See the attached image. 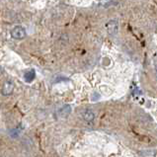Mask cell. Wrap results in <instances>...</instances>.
<instances>
[{
  "label": "cell",
  "mask_w": 157,
  "mask_h": 157,
  "mask_svg": "<svg viewBox=\"0 0 157 157\" xmlns=\"http://www.w3.org/2000/svg\"><path fill=\"white\" fill-rule=\"evenodd\" d=\"M11 37L15 40H23L26 37V31L23 27L16 26L11 30Z\"/></svg>",
  "instance_id": "6da1fadb"
},
{
  "label": "cell",
  "mask_w": 157,
  "mask_h": 157,
  "mask_svg": "<svg viewBox=\"0 0 157 157\" xmlns=\"http://www.w3.org/2000/svg\"><path fill=\"white\" fill-rule=\"evenodd\" d=\"M107 30L110 35H116L119 30V22L116 19L110 20L107 23Z\"/></svg>",
  "instance_id": "7a4b0ae2"
},
{
  "label": "cell",
  "mask_w": 157,
  "mask_h": 157,
  "mask_svg": "<svg viewBox=\"0 0 157 157\" xmlns=\"http://www.w3.org/2000/svg\"><path fill=\"white\" fill-rule=\"evenodd\" d=\"M35 78H36V72H35V70H33V69L26 71V72L24 73V79H25L26 82L31 83Z\"/></svg>",
  "instance_id": "5b68a950"
},
{
  "label": "cell",
  "mask_w": 157,
  "mask_h": 157,
  "mask_svg": "<svg viewBox=\"0 0 157 157\" xmlns=\"http://www.w3.org/2000/svg\"><path fill=\"white\" fill-rule=\"evenodd\" d=\"M82 118L86 122H92L95 119V113L92 110H85L82 113Z\"/></svg>",
  "instance_id": "277c9868"
},
{
  "label": "cell",
  "mask_w": 157,
  "mask_h": 157,
  "mask_svg": "<svg viewBox=\"0 0 157 157\" xmlns=\"http://www.w3.org/2000/svg\"><path fill=\"white\" fill-rule=\"evenodd\" d=\"M156 75H157V68H156Z\"/></svg>",
  "instance_id": "52a82bcc"
},
{
  "label": "cell",
  "mask_w": 157,
  "mask_h": 157,
  "mask_svg": "<svg viewBox=\"0 0 157 157\" xmlns=\"http://www.w3.org/2000/svg\"><path fill=\"white\" fill-rule=\"evenodd\" d=\"M71 113V107L69 105H65L61 108V109L58 111V114H59L60 117H67L69 114Z\"/></svg>",
  "instance_id": "8992f818"
},
{
  "label": "cell",
  "mask_w": 157,
  "mask_h": 157,
  "mask_svg": "<svg viewBox=\"0 0 157 157\" xmlns=\"http://www.w3.org/2000/svg\"><path fill=\"white\" fill-rule=\"evenodd\" d=\"M13 90H14V84L11 81H5L2 86V94L4 96H7V95H10L12 94Z\"/></svg>",
  "instance_id": "3957f363"
}]
</instances>
